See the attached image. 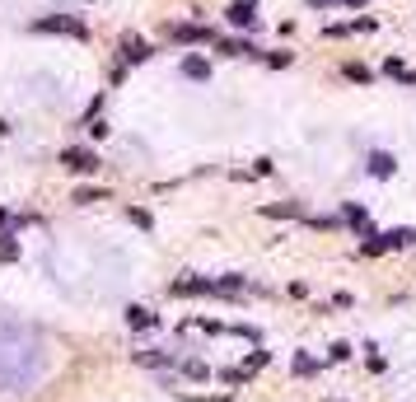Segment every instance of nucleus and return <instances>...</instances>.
<instances>
[{
	"instance_id": "f257e3e1",
	"label": "nucleus",
	"mask_w": 416,
	"mask_h": 402,
	"mask_svg": "<svg viewBox=\"0 0 416 402\" xmlns=\"http://www.w3.org/2000/svg\"><path fill=\"white\" fill-rule=\"evenodd\" d=\"M38 375V342L19 327H0V384L24 388Z\"/></svg>"
},
{
	"instance_id": "f03ea898",
	"label": "nucleus",
	"mask_w": 416,
	"mask_h": 402,
	"mask_svg": "<svg viewBox=\"0 0 416 402\" xmlns=\"http://www.w3.org/2000/svg\"><path fill=\"white\" fill-rule=\"evenodd\" d=\"M33 33H66V38H89V24L79 19V14H42V19H33Z\"/></svg>"
},
{
	"instance_id": "7ed1b4c3",
	"label": "nucleus",
	"mask_w": 416,
	"mask_h": 402,
	"mask_svg": "<svg viewBox=\"0 0 416 402\" xmlns=\"http://www.w3.org/2000/svg\"><path fill=\"white\" fill-rule=\"evenodd\" d=\"M61 164H66L71 173H99V168H103L99 155H94L89 145H71V150H61Z\"/></svg>"
},
{
	"instance_id": "20e7f679",
	"label": "nucleus",
	"mask_w": 416,
	"mask_h": 402,
	"mask_svg": "<svg viewBox=\"0 0 416 402\" xmlns=\"http://www.w3.org/2000/svg\"><path fill=\"white\" fill-rule=\"evenodd\" d=\"M117 52H122V61H127V66H140V61H150V52H155V47H150L145 38H136V33H122V38H117Z\"/></svg>"
},
{
	"instance_id": "39448f33",
	"label": "nucleus",
	"mask_w": 416,
	"mask_h": 402,
	"mask_svg": "<svg viewBox=\"0 0 416 402\" xmlns=\"http://www.w3.org/2000/svg\"><path fill=\"white\" fill-rule=\"evenodd\" d=\"M225 14H230V28H253L258 24V0H234Z\"/></svg>"
},
{
	"instance_id": "423d86ee",
	"label": "nucleus",
	"mask_w": 416,
	"mask_h": 402,
	"mask_svg": "<svg viewBox=\"0 0 416 402\" xmlns=\"http://www.w3.org/2000/svg\"><path fill=\"white\" fill-rule=\"evenodd\" d=\"M393 168H397V160H393L389 150H374V155L365 160V173H369V178H393Z\"/></svg>"
},
{
	"instance_id": "0eeeda50",
	"label": "nucleus",
	"mask_w": 416,
	"mask_h": 402,
	"mask_svg": "<svg viewBox=\"0 0 416 402\" xmlns=\"http://www.w3.org/2000/svg\"><path fill=\"white\" fill-rule=\"evenodd\" d=\"M173 295H215V281H206V276H182V281H173Z\"/></svg>"
},
{
	"instance_id": "6e6552de",
	"label": "nucleus",
	"mask_w": 416,
	"mask_h": 402,
	"mask_svg": "<svg viewBox=\"0 0 416 402\" xmlns=\"http://www.w3.org/2000/svg\"><path fill=\"white\" fill-rule=\"evenodd\" d=\"M341 220H346V225H351V229H356V234H369V215H365V206L360 201H346V206H341Z\"/></svg>"
},
{
	"instance_id": "1a4fd4ad",
	"label": "nucleus",
	"mask_w": 416,
	"mask_h": 402,
	"mask_svg": "<svg viewBox=\"0 0 416 402\" xmlns=\"http://www.w3.org/2000/svg\"><path fill=\"white\" fill-rule=\"evenodd\" d=\"M262 215H271V220H304V206L299 201H267Z\"/></svg>"
},
{
	"instance_id": "9d476101",
	"label": "nucleus",
	"mask_w": 416,
	"mask_h": 402,
	"mask_svg": "<svg viewBox=\"0 0 416 402\" xmlns=\"http://www.w3.org/2000/svg\"><path fill=\"white\" fill-rule=\"evenodd\" d=\"M173 38L178 42H215V33L206 24H173Z\"/></svg>"
},
{
	"instance_id": "9b49d317",
	"label": "nucleus",
	"mask_w": 416,
	"mask_h": 402,
	"mask_svg": "<svg viewBox=\"0 0 416 402\" xmlns=\"http://www.w3.org/2000/svg\"><path fill=\"white\" fill-rule=\"evenodd\" d=\"M215 52H220V56H258V61H262V52L253 47V42H243V38H220Z\"/></svg>"
},
{
	"instance_id": "f8f14e48",
	"label": "nucleus",
	"mask_w": 416,
	"mask_h": 402,
	"mask_svg": "<svg viewBox=\"0 0 416 402\" xmlns=\"http://www.w3.org/2000/svg\"><path fill=\"white\" fill-rule=\"evenodd\" d=\"M127 323L136 327V332H150V327H159V314H150L145 304H131V309H127Z\"/></svg>"
},
{
	"instance_id": "ddd939ff",
	"label": "nucleus",
	"mask_w": 416,
	"mask_h": 402,
	"mask_svg": "<svg viewBox=\"0 0 416 402\" xmlns=\"http://www.w3.org/2000/svg\"><path fill=\"white\" fill-rule=\"evenodd\" d=\"M182 75L187 80H210V61L206 56H182Z\"/></svg>"
},
{
	"instance_id": "4468645a",
	"label": "nucleus",
	"mask_w": 416,
	"mask_h": 402,
	"mask_svg": "<svg viewBox=\"0 0 416 402\" xmlns=\"http://www.w3.org/2000/svg\"><path fill=\"white\" fill-rule=\"evenodd\" d=\"M0 262H19V239L10 229H0Z\"/></svg>"
},
{
	"instance_id": "2eb2a0df",
	"label": "nucleus",
	"mask_w": 416,
	"mask_h": 402,
	"mask_svg": "<svg viewBox=\"0 0 416 402\" xmlns=\"http://www.w3.org/2000/svg\"><path fill=\"white\" fill-rule=\"evenodd\" d=\"M384 71H389L393 80H402V84H416V71H407V66H402L397 56H389V61H384Z\"/></svg>"
},
{
	"instance_id": "dca6fc26",
	"label": "nucleus",
	"mask_w": 416,
	"mask_h": 402,
	"mask_svg": "<svg viewBox=\"0 0 416 402\" xmlns=\"http://www.w3.org/2000/svg\"><path fill=\"white\" fill-rule=\"evenodd\" d=\"M290 370H295V375H318V370H323V365H318V360H313V355H304V351H299V355H295V360H290Z\"/></svg>"
},
{
	"instance_id": "f3484780",
	"label": "nucleus",
	"mask_w": 416,
	"mask_h": 402,
	"mask_svg": "<svg viewBox=\"0 0 416 402\" xmlns=\"http://www.w3.org/2000/svg\"><path fill=\"white\" fill-rule=\"evenodd\" d=\"M341 75H346V80H356V84H369V80H374V75L365 71L360 61H346V66H341Z\"/></svg>"
},
{
	"instance_id": "a211bd4d",
	"label": "nucleus",
	"mask_w": 416,
	"mask_h": 402,
	"mask_svg": "<svg viewBox=\"0 0 416 402\" xmlns=\"http://www.w3.org/2000/svg\"><path fill=\"white\" fill-rule=\"evenodd\" d=\"M262 61H267L271 71H286L290 61H295V52H286V47H281V52H262Z\"/></svg>"
},
{
	"instance_id": "6ab92c4d",
	"label": "nucleus",
	"mask_w": 416,
	"mask_h": 402,
	"mask_svg": "<svg viewBox=\"0 0 416 402\" xmlns=\"http://www.w3.org/2000/svg\"><path fill=\"white\" fill-rule=\"evenodd\" d=\"M267 365H271V351H253L243 370H248V375H258V370H267Z\"/></svg>"
},
{
	"instance_id": "aec40b11",
	"label": "nucleus",
	"mask_w": 416,
	"mask_h": 402,
	"mask_svg": "<svg viewBox=\"0 0 416 402\" xmlns=\"http://www.w3.org/2000/svg\"><path fill=\"white\" fill-rule=\"evenodd\" d=\"M220 379H225V384H248V370H243V365H234V370H230V365H225V370H220Z\"/></svg>"
},
{
	"instance_id": "412c9836",
	"label": "nucleus",
	"mask_w": 416,
	"mask_h": 402,
	"mask_svg": "<svg viewBox=\"0 0 416 402\" xmlns=\"http://www.w3.org/2000/svg\"><path fill=\"white\" fill-rule=\"evenodd\" d=\"M182 375L187 379H210V370L201 365V360H182Z\"/></svg>"
},
{
	"instance_id": "4be33fe9",
	"label": "nucleus",
	"mask_w": 416,
	"mask_h": 402,
	"mask_svg": "<svg viewBox=\"0 0 416 402\" xmlns=\"http://www.w3.org/2000/svg\"><path fill=\"white\" fill-rule=\"evenodd\" d=\"M328 360H332V365L351 360V347H346V342H332V347H328Z\"/></svg>"
},
{
	"instance_id": "5701e85b",
	"label": "nucleus",
	"mask_w": 416,
	"mask_h": 402,
	"mask_svg": "<svg viewBox=\"0 0 416 402\" xmlns=\"http://www.w3.org/2000/svg\"><path fill=\"white\" fill-rule=\"evenodd\" d=\"M136 360H140V365H164V351H136Z\"/></svg>"
},
{
	"instance_id": "b1692460",
	"label": "nucleus",
	"mask_w": 416,
	"mask_h": 402,
	"mask_svg": "<svg viewBox=\"0 0 416 402\" xmlns=\"http://www.w3.org/2000/svg\"><path fill=\"white\" fill-rule=\"evenodd\" d=\"M365 351H369V355H365V365L379 375V370H384V355H379V347H365Z\"/></svg>"
},
{
	"instance_id": "393cba45",
	"label": "nucleus",
	"mask_w": 416,
	"mask_h": 402,
	"mask_svg": "<svg viewBox=\"0 0 416 402\" xmlns=\"http://www.w3.org/2000/svg\"><path fill=\"white\" fill-rule=\"evenodd\" d=\"M304 220H309L313 229H332V225H337V220H328V215H304Z\"/></svg>"
},
{
	"instance_id": "a878e982",
	"label": "nucleus",
	"mask_w": 416,
	"mask_h": 402,
	"mask_svg": "<svg viewBox=\"0 0 416 402\" xmlns=\"http://www.w3.org/2000/svg\"><path fill=\"white\" fill-rule=\"evenodd\" d=\"M131 215V225H136V229H150V215L145 211H127Z\"/></svg>"
},
{
	"instance_id": "bb28decb",
	"label": "nucleus",
	"mask_w": 416,
	"mask_h": 402,
	"mask_svg": "<svg viewBox=\"0 0 416 402\" xmlns=\"http://www.w3.org/2000/svg\"><path fill=\"white\" fill-rule=\"evenodd\" d=\"M337 5H346V10H365V0H337Z\"/></svg>"
},
{
	"instance_id": "cd10ccee",
	"label": "nucleus",
	"mask_w": 416,
	"mask_h": 402,
	"mask_svg": "<svg viewBox=\"0 0 416 402\" xmlns=\"http://www.w3.org/2000/svg\"><path fill=\"white\" fill-rule=\"evenodd\" d=\"M309 5H337V0H309Z\"/></svg>"
}]
</instances>
